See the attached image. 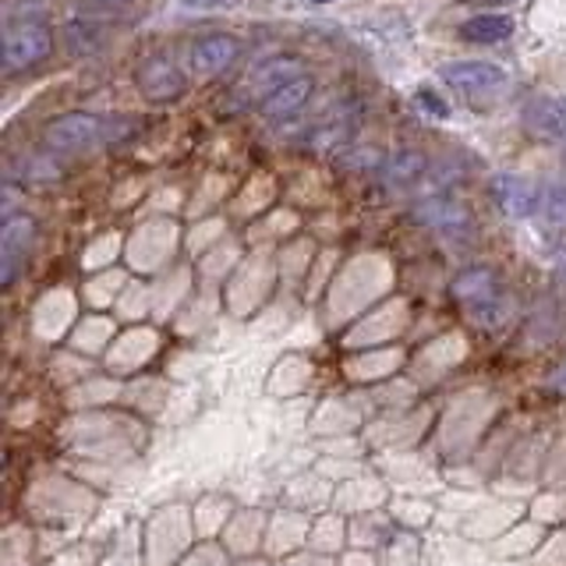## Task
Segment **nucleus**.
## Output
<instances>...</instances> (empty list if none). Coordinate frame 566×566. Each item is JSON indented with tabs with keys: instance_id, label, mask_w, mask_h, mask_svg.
<instances>
[{
	"instance_id": "1",
	"label": "nucleus",
	"mask_w": 566,
	"mask_h": 566,
	"mask_svg": "<svg viewBox=\"0 0 566 566\" xmlns=\"http://www.w3.org/2000/svg\"><path fill=\"white\" fill-rule=\"evenodd\" d=\"M64 436L75 450L103 460L132 457V450L146 439V432L132 418H114V415H78L67 421Z\"/></svg>"
},
{
	"instance_id": "2",
	"label": "nucleus",
	"mask_w": 566,
	"mask_h": 566,
	"mask_svg": "<svg viewBox=\"0 0 566 566\" xmlns=\"http://www.w3.org/2000/svg\"><path fill=\"white\" fill-rule=\"evenodd\" d=\"M492 415H495V400L489 394H464V397H457L447 407V415H442V424H439V450H442V457L464 460L478 447L482 432L489 429Z\"/></svg>"
},
{
	"instance_id": "3",
	"label": "nucleus",
	"mask_w": 566,
	"mask_h": 566,
	"mask_svg": "<svg viewBox=\"0 0 566 566\" xmlns=\"http://www.w3.org/2000/svg\"><path fill=\"white\" fill-rule=\"evenodd\" d=\"M25 506L32 510V517H40L43 524H75L88 517L96 506V495L67 482V478H43L40 485H32L25 495Z\"/></svg>"
},
{
	"instance_id": "4",
	"label": "nucleus",
	"mask_w": 566,
	"mask_h": 566,
	"mask_svg": "<svg viewBox=\"0 0 566 566\" xmlns=\"http://www.w3.org/2000/svg\"><path fill=\"white\" fill-rule=\"evenodd\" d=\"M120 135H128V128L117 132L114 120L85 114V111L61 114L43 128V142L57 153H88V149L106 146V142H117Z\"/></svg>"
},
{
	"instance_id": "5",
	"label": "nucleus",
	"mask_w": 566,
	"mask_h": 566,
	"mask_svg": "<svg viewBox=\"0 0 566 566\" xmlns=\"http://www.w3.org/2000/svg\"><path fill=\"white\" fill-rule=\"evenodd\" d=\"M453 297L464 305L474 323H485V326H500L510 305L500 291V280H495L492 270H482V265H474V270H464L457 280H453Z\"/></svg>"
},
{
	"instance_id": "6",
	"label": "nucleus",
	"mask_w": 566,
	"mask_h": 566,
	"mask_svg": "<svg viewBox=\"0 0 566 566\" xmlns=\"http://www.w3.org/2000/svg\"><path fill=\"white\" fill-rule=\"evenodd\" d=\"M146 566H170L181 559V553L191 542V521L185 506L159 510L146 524Z\"/></svg>"
},
{
	"instance_id": "7",
	"label": "nucleus",
	"mask_w": 566,
	"mask_h": 566,
	"mask_svg": "<svg viewBox=\"0 0 566 566\" xmlns=\"http://www.w3.org/2000/svg\"><path fill=\"white\" fill-rule=\"evenodd\" d=\"M53 50V32L40 18H14L4 29V67L8 71H25L50 57Z\"/></svg>"
},
{
	"instance_id": "8",
	"label": "nucleus",
	"mask_w": 566,
	"mask_h": 566,
	"mask_svg": "<svg viewBox=\"0 0 566 566\" xmlns=\"http://www.w3.org/2000/svg\"><path fill=\"white\" fill-rule=\"evenodd\" d=\"M432 421V411H397V415H382L368 424V442L379 450H411L415 442L424 436Z\"/></svg>"
},
{
	"instance_id": "9",
	"label": "nucleus",
	"mask_w": 566,
	"mask_h": 566,
	"mask_svg": "<svg viewBox=\"0 0 566 566\" xmlns=\"http://www.w3.org/2000/svg\"><path fill=\"white\" fill-rule=\"evenodd\" d=\"M489 191H492L495 206L513 220H524L531 212L542 209V188L535 181H527L524 174H495Z\"/></svg>"
},
{
	"instance_id": "10",
	"label": "nucleus",
	"mask_w": 566,
	"mask_h": 566,
	"mask_svg": "<svg viewBox=\"0 0 566 566\" xmlns=\"http://www.w3.org/2000/svg\"><path fill=\"white\" fill-rule=\"evenodd\" d=\"M439 78L457 93H492L506 85V71L489 61H453L439 67Z\"/></svg>"
},
{
	"instance_id": "11",
	"label": "nucleus",
	"mask_w": 566,
	"mask_h": 566,
	"mask_svg": "<svg viewBox=\"0 0 566 566\" xmlns=\"http://www.w3.org/2000/svg\"><path fill=\"white\" fill-rule=\"evenodd\" d=\"M138 88L153 103H167V99H177L185 93V75L170 57H164V53H153V57H146L138 64Z\"/></svg>"
},
{
	"instance_id": "12",
	"label": "nucleus",
	"mask_w": 566,
	"mask_h": 566,
	"mask_svg": "<svg viewBox=\"0 0 566 566\" xmlns=\"http://www.w3.org/2000/svg\"><path fill=\"white\" fill-rule=\"evenodd\" d=\"M32 238H35V223L29 217H11L4 230H0V283L4 287H11L18 270H22Z\"/></svg>"
},
{
	"instance_id": "13",
	"label": "nucleus",
	"mask_w": 566,
	"mask_h": 566,
	"mask_svg": "<svg viewBox=\"0 0 566 566\" xmlns=\"http://www.w3.org/2000/svg\"><path fill=\"white\" fill-rule=\"evenodd\" d=\"M521 513H524L521 503L495 500V503L474 506L460 527H464V535H468V538H500V535H506V531L513 527V521H517Z\"/></svg>"
},
{
	"instance_id": "14",
	"label": "nucleus",
	"mask_w": 566,
	"mask_h": 566,
	"mask_svg": "<svg viewBox=\"0 0 566 566\" xmlns=\"http://www.w3.org/2000/svg\"><path fill=\"white\" fill-rule=\"evenodd\" d=\"M241 40L238 35H227V32H212L206 40H199L191 46V67L199 75H220L230 64L241 57Z\"/></svg>"
},
{
	"instance_id": "15",
	"label": "nucleus",
	"mask_w": 566,
	"mask_h": 566,
	"mask_svg": "<svg viewBox=\"0 0 566 566\" xmlns=\"http://www.w3.org/2000/svg\"><path fill=\"white\" fill-rule=\"evenodd\" d=\"M312 535V521L297 510H283L265 527V553L270 556H291Z\"/></svg>"
},
{
	"instance_id": "16",
	"label": "nucleus",
	"mask_w": 566,
	"mask_h": 566,
	"mask_svg": "<svg viewBox=\"0 0 566 566\" xmlns=\"http://www.w3.org/2000/svg\"><path fill=\"white\" fill-rule=\"evenodd\" d=\"M382 500H386V485L371 474L347 478V482H340L333 492L336 510H347V513H371L382 506Z\"/></svg>"
},
{
	"instance_id": "17",
	"label": "nucleus",
	"mask_w": 566,
	"mask_h": 566,
	"mask_svg": "<svg viewBox=\"0 0 566 566\" xmlns=\"http://www.w3.org/2000/svg\"><path fill=\"white\" fill-rule=\"evenodd\" d=\"M312 93H315V82L308 75H297L291 82H283L280 88H273L265 99H259V111H262L265 120H287L308 103Z\"/></svg>"
},
{
	"instance_id": "18",
	"label": "nucleus",
	"mask_w": 566,
	"mask_h": 566,
	"mask_svg": "<svg viewBox=\"0 0 566 566\" xmlns=\"http://www.w3.org/2000/svg\"><path fill=\"white\" fill-rule=\"evenodd\" d=\"M297 57H270V61H262V64H255V71L248 75L241 85H238V96H244V99H255V93L265 99L273 93V88H280L283 82H291V78H297Z\"/></svg>"
},
{
	"instance_id": "19",
	"label": "nucleus",
	"mask_w": 566,
	"mask_h": 566,
	"mask_svg": "<svg viewBox=\"0 0 566 566\" xmlns=\"http://www.w3.org/2000/svg\"><path fill=\"white\" fill-rule=\"evenodd\" d=\"M262 531H265V517L259 510L234 513L223 527V548L230 556H252L262 542Z\"/></svg>"
},
{
	"instance_id": "20",
	"label": "nucleus",
	"mask_w": 566,
	"mask_h": 566,
	"mask_svg": "<svg viewBox=\"0 0 566 566\" xmlns=\"http://www.w3.org/2000/svg\"><path fill=\"white\" fill-rule=\"evenodd\" d=\"M524 117L535 132L545 138H566V99L553 96H535L524 106Z\"/></svg>"
},
{
	"instance_id": "21",
	"label": "nucleus",
	"mask_w": 566,
	"mask_h": 566,
	"mask_svg": "<svg viewBox=\"0 0 566 566\" xmlns=\"http://www.w3.org/2000/svg\"><path fill=\"white\" fill-rule=\"evenodd\" d=\"M415 217L421 223H429L436 230H447V234H460V230H468L471 227V217H468V209L453 202V199H424L418 209H415Z\"/></svg>"
},
{
	"instance_id": "22",
	"label": "nucleus",
	"mask_w": 566,
	"mask_h": 566,
	"mask_svg": "<svg viewBox=\"0 0 566 566\" xmlns=\"http://www.w3.org/2000/svg\"><path fill=\"white\" fill-rule=\"evenodd\" d=\"M460 40L468 43H482V46H492V43H503L513 35V18L510 14H474L468 22H460Z\"/></svg>"
},
{
	"instance_id": "23",
	"label": "nucleus",
	"mask_w": 566,
	"mask_h": 566,
	"mask_svg": "<svg viewBox=\"0 0 566 566\" xmlns=\"http://www.w3.org/2000/svg\"><path fill=\"white\" fill-rule=\"evenodd\" d=\"M333 485H329V478L323 474H301L297 482L287 485V500L297 506V510H323L329 500H333Z\"/></svg>"
},
{
	"instance_id": "24",
	"label": "nucleus",
	"mask_w": 566,
	"mask_h": 566,
	"mask_svg": "<svg viewBox=\"0 0 566 566\" xmlns=\"http://www.w3.org/2000/svg\"><path fill=\"white\" fill-rule=\"evenodd\" d=\"M361 424V411L354 403H340V400H329L318 407V415L312 418V429L323 432V436H340V432H350Z\"/></svg>"
},
{
	"instance_id": "25",
	"label": "nucleus",
	"mask_w": 566,
	"mask_h": 566,
	"mask_svg": "<svg viewBox=\"0 0 566 566\" xmlns=\"http://www.w3.org/2000/svg\"><path fill=\"white\" fill-rule=\"evenodd\" d=\"M347 535H350V527L344 524L340 513H323V517L312 524L308 545H312V553L333 556V553H340V545H344Z\"/></svg>"
},
{
	"instance_id": "26",
	"label": "nucleus",
	"mask_w": 566,
	"mask_h": 566,
	"mask_svg": "<svg viewBox=\"0 0 566 566\" xmlns=\"http://www.w3.org/2000/svg\"><path fill=\"white\" fill-rule=\"evenodd\" d=\"M545 538V524H513L510 535L495 542V556H535Z\"/></svg>"
},
{
	"instance_id": "27",
	"label": "nucleus",
	"mask_w": 566,
	"mask_h": 566,
	"mask_svg": "<svg viewBox=\"0 0 566 566\" xmlns=\"http://www.w3.org/2000/svg\"><path fill=\"white\" fill-rule=\"evenodd\" d=\"M308 379H312V368L305 358H283V365L273 371L270 389L276 397H294L308 386Z\"/></svg>"
},
{
	"instance_id": "28",
	"label": "nucleus",
	"mask_w": 566,
	"mask_h": 566,
	"mask_svg": "<svg viewBox=\"0 0 566 566\" xmlns=\"http://www.w3.org/2000/svg\"><path fill=\"white\" fill-rule=\"evenodd\" d=\"M153 347H156V336L153 333H135V336H128V340H120L114 350H111V368H117V371H132V368H138L142 361H149V354H153Z\"/></svg>"
},
{
	"instance_id": "29",
	"label": "nucleus",
	"mask_w": 566,
	"mask_h": 566,
	"mask_svg": "<svg viewBox=\"0 0 566 566\" xmlns=\"http://www.w3.org/2000/svg\"><path fill=\"white\" fill-rule=\"evenodd\" d=\"M400 365V350H382V354H365V358L350 361L347 365V376L358 379V382H368V379H382L389 376Z\"/></svg>"
},
{
	"instance_id": "30",
	"label": "nucleus",
	"mask_w": 566,
	"mask_h": 566,
	"mask_svg": "<svg viewBox=\"0 0 566 566\" xmlns=\"http://www.w3.org/2000/svg\"><path fill=\"white\" fill-rule=\"evenodd\" d=\"M389 538V521L382 517V513H358L354 517V524H350V542L358 545V548H376L379 542H386Z\"/></svg>"
},
{
	"instance_id": "31",
	"label": "nucleus",
	"mask_w": 566,
	"mask_h": 566,
	"mask_svg": "<svg viewBox=\"0 0 566 566\" xmlns=\"http://www.w3.org/2000/svg\"><path fill=\"white\" fill-rule=\"evenodd\" d=\"M230 521V503L220 500V495H209V500L199 503V510H195V531H199L202 538L217 535V531H223Z\"/></svg>"
},
{
	"instance_id": "32",
	"label": "nucleus",
	"mask_w": 566,
	"mask_h": 566,
	"mask_svg": "<svg viewBox=\"0 0 566 566\" xmlns=\"http://www.w3.org/2000/svg\"><path fill=\"white\" fill-rule=\"evenodd\" d=\"M64 43L75 57H93V53L103 46V29L93 22H71L64 29Z\"/></svg>"
},
{
	"instance_id": "33",
	"label": "nucleus",
	"mask_w": 566,
	"mask_h": 566,
	"mask_svg": "<svg viewBox=\"0 0 566 566\" xmlns=\"http://www.w3.org/2000/svg\"><path fill=\"white\" fill-rule=\"evenodd\" d=\"M389 513H394V521L400 524V527H424L432 521V506L424 503V500H418V503H411V500H397L394 506H389Z\"/></svg>"
},
{
	"instance_id": "34",
	"label": "nucleus",
	"mask_w": 566,
	"mask_h": 566,
	"mask_svg": "<svg viewBox=\"0 0 566 566\" xmlns=\"http://www.w3.org/2000/svg\"><path fill=\"white\" fill-rule=\"evenodd\" d=\"M114 397H117V382H88L85 389L71 394V407H88V403L114 400Z\"/></svg>"
},
{
	"instance_id": "35",
	"label": "nucleus",
	"mask_w": 566,
	"mask_h": 566,
	"mask_svg": "<svg viewBox=\"0 0 566 566\" xmlns=\"http://www.w3.org/2000/svg\"><path fill=\"white\" fill-rule=\"evenodd\" d=\"M318 474L323 478H329V482H347V478H358V474H365L361 471V464L358 460H336V457H326L323 464H318Z\"/></svg>"
},
{
	"instance_id": "36",
	"label": "nucleus",
	"mask_w": 566,
	"mask_h": 566,
	"mask_svg": "<svg viewBox=\"0 0 566 566\" xmlns=\"http://www.w3.org/2000/svg\"><path fill=\"white\" fill-rule=\"evenodd\" d=\"M29 553V535L22 527H11L4 535V566H29V559H22Z\"/></svg>"
},
{
	"instance_id": "37",
	"label": "nucleus",
	"mask_w": 566,
	"mask_h": 566,
	"mask_svg": "<svg viewBox=\"0 0 566 566\" xmlns=\"http://www.w3.org/2000/svg\"><path fill=\"white\" fill-rule=\"evenodd\" d=\"M531 510H535L538 524H559L566 517V495H542Z\"/></svg>"
},
{
	"instance_id": "38",
	"label": "nucleus",
	"mask_w": 566,
	"mask_h": 566,
	"mask_svg": "<svg viewBox=\"0 0 566 566\" xmlns=\"http://www.w3.org/2000/svg\"><path fill=\"white\" fill-rule=\"evenodd\" d=\"M389 566H418V542L411 535H397L389 542Z\"/></svg>"
},
{
	"instance_id": "39",
	"label": "nucleus",
	"mask_w": 566,
	"mask_h": 566,
	"mask_svg": "<svg viewBox=\"0 0 566 566\" xmlns=\"http://www.w3.org/2000/svg\"><path fill=\"white\" fill-rule=\"evenodd\" d=\"M177 566H227V548H217V545H199L191 556H185Z\"/></svg>"
},
{
	"instance_id": "40",
	"label": "nucleus",
	"mask_w": 566,
	"mask_h": 566,
	"mask_svg": "<svg viewBox=\"0 0 566 566\" xmlns=\"http://www.w3.org/2000/svg\"><path fill=\"white\" fill-rule=\"evenodd\" d=\"M424 170V159L418 156V153H400V159H397V164H394V170H389V174H394V181L397 185H407V181H415V177Z\"/></svg>"
},
{
	"instance_id": "41",
	"label": "nucleus",
	"mask_w": 566,
	"mask_h": 566,
	"mask_svg": "<svg viewBox=\"0 0 566 566\" xmlns=\"http://www.w3.org/2000/svg\"><path fill=\"white\" fill-rule=\"evenodd\" d=\"M538 563H542V566H566V535L548 538L545 548L538 553Z\"/></svg>"
},
{
	"instance_id": "42",
	"label": "nucleus",
	"mask_w": 566,
	"mask_h": 566,
	"mask_svg": "<svg viewBox=\"0 0 566 566\" xmlns=\"http://www.w3.org/2000/svg\"><path fill=\"white\" fill-rule=\"evenodd\" d=\"M415 99H418V106H421V111H424V114H432L436 120H442V117L450 114V106L442 103V99H439V96L432 93V88H418V96H415Z\"/></svg>"
},
{
	"instance_id": "43",
	"label": "nucleus",
	"mask_w": 566,
	"mask_h": 566,
	"mask_svg": "<svg viewBox=\"0 0 566 566\" xmlns=\"http://www.w3.org/2000/svg\"><path fill=\"white\" fill-rule=\"evenodd\" d=\"M545 474L553 478V482H563V478H566V439L556 442V450L548 453V460H545Z\"/></svg>"
},
{
	"instance_id": "44",
	"label": "nucleus",
	"mask_w": 566,
	"mask_h": 566,
	"mask_svg": "<svg viewBox=\"0 0 566 566\" xmlns=\"http://www.w3.org/2000/svg\"><path fill=\"white\" fill-rule=\"evenodd\" d=\"M548 217H553L556 223H566V188H553L548 191Z\"/></svg>"
},
{
	"instance_id": "45",
	"label": "nucleus",
	"mask_w": 566,
	"mask_h": 566,
	"mask_svg": "<svg viewBox=\"0 0 566 566\" xmlns=\"http://www.w3.org/2000/svg\"><path fill=\"white\" fill-rule=\"evenodd\" d=\"M85 329H88V336H78V347H99V340H103L111 326H106V323H88Z\"/></svg>"
},
{
	"instance_id": "46",
	"label": "nucleus",
	"mask_w": 566,
	"mask_h": 566,
	"mask_svg": "<svg viewBox=\"0 0 566 566\" xmlns=\"http://www.w3.org/2000/svg\"><path fill=\"white\" fill-rule=\"evenodd\" d=\"M283 566H333V563L323 553H305V556H291Z\"/></svg>"
},
{
	"instance_id": "47",
	"label": "nucleus",
	"mask_w": 566,
	"mask_h": 566,
	"mask_svg": "<svg viewBox=\"0 0 566 566\" xmlns=\"http://www.w3.org/2000/svg\"><path fill=\"white\" fill-rule=\"evenodd\" d=\"M548 389H553V394H563V397H566V361L553 371V379H548Z\"/></svg>"
},
{
	"instance_id": "48",
	"label": "nucleus",
	"mask_w": 566,
	"mask_h": 566,
	"mask_svg": "<svg viewBox=\"0 0 566 566\" xmlns=\"http://www.w3.org/2000/svg\"><path fill=\"white\" fill-rule=\"evenodd\" d=\"M340 566H376V563H371V556H365L361 548H358V553H347V556L340 559Z\"/></svg>"
},
{
	"instance_id": "49",
	"label": "nucleus",
	"mask_w": 566,
	"mask_h": 566,
	"mask_svg": "<svg viewBox=\"0 0 566 566\" xmlns=\"http://www.w3.org/2000/svg\"><path fill=\"white\" fill-rule=\"evenodd\" d=\"M50 566H88V563L82 559V553H61Z\"/></svg>"
},
{
	"instance_id": "50",
	"label": "nucleus",
	"mask_w": 566,
	"mask_h": 566,
	"mask_svg": "<svg viewBox=\"0 0 566 566\" xmlns=\"http://www.w3.org/2000/svg\"><path fill=\"white\" fill-rule=\"evenodd\" d=\"M185 4H191V8H217V4H223V0H185Z\"/></svg>"
},
{
	"instance_id": "51",
	"label": "nucleus",
	"mask_w": 566,
	"mask_h": 566,
	"mask_svg": "<svg viewBox=\"0 0 566 566\" xmlns=\"http://www.w3.org/2000/svg\"><path fill=\"white\" fill-rule=\"evenodd\" d=\"M99 4H106V8H120V4H128V0H99Z\"/></svg>"
},
{
	"instance_id": "52",
	"label": "nucleus",
	"mask_w": 566,
	"mask_h": 566,
	"mask_svg": "<svg viewBox=\"0 0 566 566\" xmlns=\"http://www.w3.org/2000/svg\"><path fill=\"white\" fill-rule=\"evenodd\" d=\"M485 4H510V0H485Z\"/></svg>"
},
{
	"instance_id": "53",
	"label": "nucleus",
	"mask_w": 566,
	"mask_h": 566,
	"mask_svg": "<svg viewBox=\"0 0 566 566\" xmlns=\"http://www.w3.org/2000/svg\"><path fill=\"white\" fill-rule=\"evenodd\" d=\"M248 566H270V563H248Z\"/></svg>"
},
{
	"instance_id": "54",
	"label": "nucleus",
	"mask_w": 566,
	"mask_h": 566,
	"mask_svg": "<svg viewBox=\"0 0 566 566\" xmlns=\"http://www.w3.org/2000/svg\"><path fill=\"white\" fill-rule=\"evenodd\" d=\"M315 4H329V0H315Z\"/></svg>"
}]
</instances>
